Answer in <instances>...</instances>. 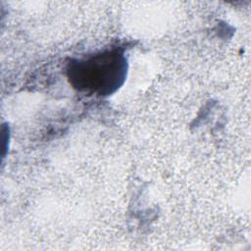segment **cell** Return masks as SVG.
I'll return each instance as SVG.
<instances>
[{
    "label": "cell",
    "mask_w": 251,
    "mask_h": 251,
    "mask_svg": "<svg viewBox=\"0 0 251 251\" xmlns=\"http://www.w3.org/2000/svg\"><path fill=\"white\" fill-rule=\"evenodd\" d=\"M126 73V58L118 50L73 61L68 68V76L74 87L99 95L115 92L124 82Z\"/></svg>",
    "instance_id": "6da1fadb"
}]
</instances>
